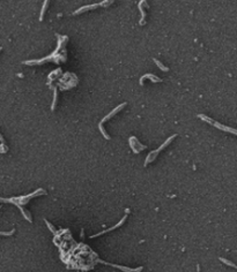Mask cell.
<instances>
[{
	"instance_id": "obj_14",
	"label": "cell",
	"mask_w": 237,
	"mask_h": 272,
	"mask_svg": "<svg viewBox=\"0 0 237 272\" xmlns=\"http://www.w3.org/2000/svg\"><path fill=\"white\" fill-rule=\"evenodd\" d=\"M221 262H223L224 264H227V265H229V266H233V268H236V265L234 264V263H231V262H229V261H227V259H224V258H222V257H220L219 258Z\"/></svg>"
},
{
	"instance_id": "obj_1",
	"label": "cell",
	"mask_w": 237,
	"mask_h": 272,
	"mask_svg": "<svg viewBox=\"0 0 237 272\" xmlns=\"http://www.w3.org/2000/svg\"><path fill=\"white\" fill-rule=\"evenodd\" d=\"M176 136H177L176 134H175V135H172V136H170V137H169V138H168V140H167V141H165V142H164V143H163V144H162V145H161V147H160L158 149H156L155 151H151V152H150L148 156H147V158H146V161H145V166H147V165H148L150 161H154V159L156 158L157 153H158V152L162 151V150H163V149H164V148H165V147L168 145V144H170V142H171V141H172V140H174V138H175Z\"/></svg>"
},
{
	"instance_id": "obj_3",
	"label": "cell",
	"mask_w": 237,
	"mask_h": 272,
	"mask_svg": "<svg viewBox=\"0 0 237 272\" xmlns=\"http://www.w3.org/2000/svg\"><path fill=\"white\" fill-rule=\"evenodd\" d=\"M125 106H126V103H121V104H120V105H118V106H117V107H116L114 111H111L109 114H107V115H105V117H104V118L101 120V122H100V123H102V125H103V122H105V121H108L109 119H111L114 115H116V114L118 113L119 111H121V109H123V107H125Z\"/></svg>"
},
{
	"instance_id": "obj_8",
	"label": "cell",
	"mask_w": 237,
	"mask_h": 272,
	"mask_svg": "<svg viewBox=\"0 0 237 272\" xmlns=\"http://www.w3.org/2000/svg\"><path fill=\"white\" fill-rule=\"evenodd\" d=\"M49 2H50V0H44L43 6H42V9H41V14H39V21H43V17H44V14H45V12H46V9H48Z\"/></svg>"
},
{
	"instance_id": "obj_2",
	"label": "cell",
	"mask_w": 237,
	"mask_h": 272,
	"mask_svg": "<svg viewBox=\"0 0 237 272\" xmlns=\"http://www.w3.org/2000/svg\"><path fill=\"white\" fill-rule=\"evenodd\" d=\"M198 118H200V119H203V120L207 121V122H209V123H212L214 127H216L217 129H221V130H224V131H229V133H231V134H236V130L235 129H231V128H228V127H226V126H223V125H221V123H217L216 121L212 120V119H209V118H207L206 115H204V114H199L198 115Z\"/></svg>"
},
{
	"instance_id": "obj_7",
	"label": "cell",
	"mask_w": 237,
	"mask_h": 272,
	"mask_svg": "<svg viewBox=\"0 0 237 272\" xmlns=\"http://www.w3.org/2000/svg\"><path fill=\"white\" fill-rule=\"evenodd\" d=\"M145 2V0H141L140 2H139V10H140V13H141V20H140V26H145V23H146V13H145V10H144V7H142V3Z\"/></svg>"
},
{
	"instance_id": "obj_6",
	"label": "cell",
	"mask_w": 237,
	"mask_h": 272,
	"mask_svg": "<svg viewBox=\"0 0 237 272\" xmlns=\"http://www.w3.org/2000/svg\"><path fill=\"white\" fill-rule=\"evenodd\" d=\"M145 79H149V80H151V82H155V83L162 82V80H161L160 77H157L156 75H153V74H145V75L141 76V79H140V84H141V86L144 84V80H145Z\"/></svg>"
},
{
	"instance_id": "obj_15",
	"label": "cell",
	"mask_w": 237,
	"mask_h": 272,
	"mask_svg": "<svg viewBox=\"0 0 237 272\" xmlns=\"http://www.w3.org/2000/svg\"><path fill=\"white\" fill-rule=\"evenodd\" d=\"M15 232V230H12L11 232H0V235H12Z\"/></svg>"
},
{
	"instance_id": "obj_11",
	"label": "cell",
	"mask_w": 237,
	"mask_h": 272,
	"mask_svg": "<svg viewBox=\"0 0 237 272\" xmlns=\"http://www.w3.org/2000/svg\"><path fill=\"white\" fill-rule=\"evenodd\" d=\"M98 129H100V130H101V133L103 134L104 138H107V140H110V136L107 134V131H105V129L103 128V125H102V123H98Z\"/></svg>"
},
{
	"instance_id": "obj_9",
	"label": "cell",
	"mask_w": 237,
	"mask_h": 272,
	"mask_svg": "<svg viewBox=\"0 0 237 272\" xmlns=\"http://www.w3.org/2000/svg\"><path fill=\"white\" fill-rule=\"evenodd\" d=\"M57 98H58V92H57L56 88H53V102H52V105H51V111H55V107H56V104H57Z\"/></svg>"
},
{
	"instance_id": "obj_5",
	"label": "cell",
	"mask_w": 237,
	"mask_h": 272,
	"mask_svg": "<svg viewBox=\"0 0 237 272\" xmlns=\"http://www.w3.org/2000/svg\"><path fill=\"white\" fill-rule=\"evenodd\" d=\"M126 220V216L119 221L117 225H115L114 227H111V228H108V230H105V231H103V232H101V233H97V234H95V235H91L90 238H97V237H100V235H102V234H105V233H108V232H111V231H114V230H116V228H118L119 226H121L123 224H124V221Z\"/></svg>"
},
{
	"instance_id": "obj_4",
	"label": "cell",
	"mask_w": 237,
	"mask_h": 272,
	"mask_svg": "<svg viewBox=\"0 0 237 272\" xmlns=\"http://www.w3.org/2000/svg\"><path fill=\"white\" fill-rule=\"evenodd\" d=\"M97 7H100V3H93V5H87V6H83V7H80L79 9H76L73 14L74 15H78V14H81V13H85V12H87V10H91V9H95V8H97Z\"/></svg>"
},
{
	"instance_id": "obj_12",
	"label": "cell",
	"mask_w": 237,
	"mask_h": 272,
	"mask_svg": "<svg viewBox=\"0 0 237 272\" xmlns=\"http://www.w3.org/2000/svg\"><path fill=\"white\" fill-rule=\"evenodd\" d=\"M114 1H115V0H103V1L100 3V7H104V8H107V7H109Z\"/></svg>"
},
{
	"instance_id": "obj_10",
	"label": "cell",
	"mask_w": 237,
	"mask_h": 272,
	"mask_svg": "<svg viewBox=\"0 0 237 272\" xmlns=\"http://www.w3.org/2000/svg\"><path fill=\"white\" fill-rule=\"evenodd\" d=\"M153 60H154V62H155V63L157 65V67H158V68H160V69H161L162 72H169V68H168V67H165L164 65H162V63H161L160 61L157 60V59H155V58H154Z\"/></svg>"
},
{
	"instance_id": "obj_16",
	"label": "cell",
	"mask_w": 237,
	"mask_h": 272,
	"mask_svg": "<svg viewBox=\"0 0 237 272\" xmlns=\"http://www.w3.org/2000/svg\"><path fill=\"white\" fill-rule=\"evenodd\" d=\"M0 141H1V142H2V143H4V142H5V141H4V137H2V136H1V134H0Z\"/></svg>"
},
{
	"instance_id": "obj_17",
	"label": "cell",
	"mask_w": 237,
	"mask_h": 272,
	"mask_svg": "<svg viewBox=\"0 0 237 272\" xmlns=\"http://www.w3.org/2000/svg\"><path fill=\"white\" fill-rule=\"evenodd\" d=\"M1 50H2V47H0V52H1Z\"/></svg>"
},
{
	"instance_id": "obj_13",
	"label": "cell",
	"mask_w": 237,
	"mask_h": 272,
	"mask_svg": "<svg viewBox=\"0 0 237 272\" xmlns=\"http://www.w3.org/2000/svg\"><path fill=\"white\" fill-rule=\"evenodd\" d=\"M44 221H45V224L48 225V227H49V230H50V231H51V232H52L53 234H57V231L55 230V227H53V226H51V224H50V223H49V221H48L46 219H44Z\"/></svg>"
}]
</instances>
